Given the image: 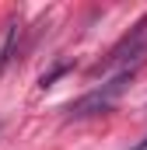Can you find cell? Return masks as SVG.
Segmentation results:
<instances>
[{"instance_id":"obj_1","label":"cell","mask_w":147,"mask_h":150,"mask_svg":"<svg viewBox=\"0 0 147 150\" xmlns=\"http://www.w3.org/2000/svg\"><path fill=\"white\" fill-rule=\"evenodd\" d=\"M137 70H140V67L119 70V74L109 77L105 84H98L95 91H88L84 98L70 101V105H67V119H70V122H77V119H91V115H105V112H112V105H116V101L123 98V91L133 84Z\"/></svg>"},{"instance_id":"obj_4","label":"cell","mask_w":147,"mask_h":150,"mask_svg":"<svg viewBox=\"0 0 147 150\" xmlns=\"http://www.w3.org/2000/svg\"><path fill=\"white\" fill-rule=\"evenodd\" d=\"M130 150H147V136L140 140V143H137V147H130Z\"/></svg>"},{"instance_id":"obj_3","label":"cell","mask_w":147,"mask_h":150,"mask_svg":"<svg viewBox=\"0 0 147 150\" xmlns=\"http://www.w3.org/2000/svg\"><path fill=\"white\" fill-rule=\"evenodd\" d=\"M70 70H74V63H70V59L56 63V67H53L49 74H42V77H39V87H42V91H46V87H53V84H56L60 77H63V74H70Z\"/></svg>"},{"instance_id":"obj_2","label":"cell","mask_w":147,"mask_h":150,"mask_svg":"<svg viewBox=\"0 0 147 150\" xmlns=\"http://www.w3.org/2000/svg\"><path fill=\"white\" fill-rule=\"evenodd\" d=\"M14 38H18V18H7V25L0 28V70L14 56Z\"/></svg>"}]
</instances>
